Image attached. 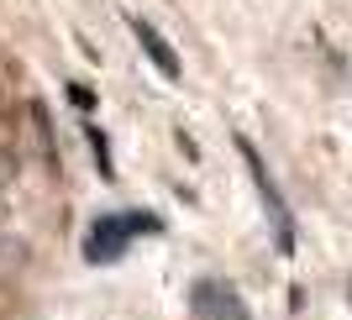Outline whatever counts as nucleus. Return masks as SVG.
<instances>
[{
  "mask_svg": "<svg viewBox=\"0 0 352 320\" xmlns=\"http://www.w3.org/2000/svg\"><path fill=\"white\" fill-rule=\"evenodd\" d=\"M132 37L142 43V53L153 58V69L163 73V79H179V58H174V47H168V37H163L147 16H132Z\"/></svg>",
  "mask_w": 352,
  "mask_h": 320,
  "instance_id": "20e7f679",
  "label": "nucleus"
},
{
  "mask_svg": "<svg viewBox=\"0 0 352 320\" xmlns=\"http://www.w3.org/2000/svg\"><path fill=\"white\" fill-rule=\"evenodd\" d=\"M190 310H195V320H252L248 299H242L236 284H226V278H195L190 284Z\"/></svg>",
  "mask_w": 352,
  "mask_h": 320,
  "instance_id": "7ed1b4c3",
  "label": "nucleus"
},
{
  "mask_svg": "<svg viewBox=\"0 0 352 320\" xmlns=\"http://www.w3.org/2000/svg\"><path fill=\"white\" fill-rule=\"evenodd\" d=\"M69 100L79 105V111H95V95H89L85 84H69Z\"/></svg>",
  "mask_w": 352,
  "mask_h": 320,
  "instance_id": "423d86ee",
  "label": "nucleus"
},
{
  "mask_svg": "<svg viewBox=\"0 0 352 320\" xmlns=\"http://www.w3.org/2000/svg\"><path fill=\"white\" fill-rule=\"evenodd\" d=\"M163 231V220L153 216V210H111V216H100L95 226H89V236H85V258L89 262H116L121 252L132 247L137 236H158Z\"/></svg>",
  "mask_w": 352,
  "mask_h": 320,
  "instance_id": "f257e3e1",
  "label": "nucleus"
},
{
  "mask_svg": "<svg viewBox=\"0 0 352 320\" xmlns=\"http://www.w3.org/2000/svg\"><path fill=\"white\" fill-rule=\"evenodd\" d=\"M89 152H95V163H100L105 179H116V163H111V142H105V131L89 126Z\"/></svg>",
  "mask_w": 352,
  "mask_h": 320,
  "instance_id": "39448f33",
  "label": "nucleus"
},
{
  "mask_svg": "<svg viewBox=\"0 0 352 320\" xmlns=\"http://www.w3.org/2000/svg\"><path fill=\"white\" fill-rule=\"evenodd\" d=\"M347 299H352V289H347Z\"/></svg>",
  "mask_w": 352,
  "mask_h": 320,
  "instance_id": "0eeeda50",
  "label": "nucleus"
},
{
  "mask_svg": "<svg viewBox=\"0 0 352 320\" xmlns=\"http://www.w3.org/2000/svg\"><path fill=\"white\" fill-rule=\"evenodd\" d=\"M236 152H242V163H248V174H252V184H258V200H263V210H268V220H274V242H279V252L289 258L294 252V210L284 205V194H279V184H274V174L263 168V158H258V147L248 142V137H236Z\"/></svg>",
  "mask_w": 352,
  "mask_h": 320,
  "instance_id": "f03ea898",
  "label": "nucleus"
}]
</instances>
